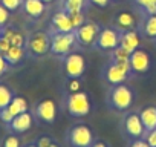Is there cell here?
Listing matches in <instances>:
<instances>
[{"mask_svg": "<svg viewBox=\"0 0 156 147\" xmlns=\"http://www.w3.org/2000/svg\"><path fill=\"white\" fill-rule=\"evenodd\" d=\"M69 141L73 147H90L94 144L92 130L87 126H75L69 133Z\"/></svg>", "mask_w": 156, "mask_h": 147, "instance_id": "cell-7", "label": "cell"}, {"mask_svg": "<svg viewBox=\"0 0 156 147\" xmlns=\"http://www.w3.org/2000/svg\"><path fill=\"white\" fill-rule=\"evenodd\" d=\"M12 98H14L12 91L8 86H5V84H0V110L8 107Z\"/></svg>", "mask_w": 156, "mask_h": 147, "instance_id": "cell-23", "label": "cell"}, {"mask_svg": "<svg viewBox=\"0 0 156 147\" xmlns=\"http://www.w3.org/2000/svg\"><path fill=\"white\" fill-rule=\"evenodd\" d=\"M0 2H2V0H0Z\"/></svg>", "mask_w": 156, "mask_h": 147, "instance_id": "cell-45", "label": "cell"}, {"mask_svg": "<svg viewBox=\"0 0 156 147\" xmlns=\"http://www.w3.org/2000/svg\"><path fill=\"white\" fill-rule=\"evenodd\" d=\"M130 147H150L148 144H147V141L145 139H136V141H133L132 144H130Z\"/></svg>", "mask_w": 156, "mask_h": 147, "instance_id": "cell-36", "label": "cell"}, {"mask_svg": "<svg viewBox=\"0 0 156 147\" xmlns=\"http://www.w3.org/2000/svg\"><path fill=\"white\" fill-rule=\"evenodd\" d=\"M100 26L94 22H87L84 25H81L80 28H76L73 32H75V37H76V41L80 43L81 46H92L97 43V38L100 35Z\"/></svg>", "mask_w": 156, "mask_h": 147, "instance_id": "cell-6", "label": "cell"}, {"mask_svg": "<svg viewBox=\"0 0 156 147\" xmlns=\"http://www.w3.org/2000/svg\"><path fill=\"white\" fill-rule=\"evenodd\" d=\"M67 91L69 94H73V92H80L81 91V83L78 78H69L67 81Z\"/></svg>", "mask_w": 156, "mask_h": 147, "instance_id": "cell-28", "label": "cell"}, {"mask_svg": "<svg viewBox=\"0 0 156 147\" xmlns=\"http://www.w3.org/2000/svg\"><path fill=\"white\" fill-rule=\"evenodd\" d=\"M8 67H9V63L6 61L3 54H0V75H3V74L8 70Z\"/></svg>", "mask_w": 156, "mask_h": 147, "instance_id": "cell-33", "label": "cell"}, {"mask_svg": "<svg viewBox=\"0 0 156 147\" xmlns=\"http://www.w3.org/2000/svg\"><path fill=\"white\" fill-rule=\"evenodd\" d=\"M75 41V32H55L51 37V52L55 55H67Z\"/></svg>", "mask_w": 156, "mask_h": 147, "instance_id": "cell-3", "label": "cell"}, {"mask_svg": "<svg viewBox=\"0 0 156 147\" xmlns=\"http://www.w3.org/2000/svg\"><path fill=\"white\" fill-rule=\"evenodd\" d=\"M2 32H3V29H2V26H0V37H2Z\"/></svg>", "mask_w": 156, "mask_h": 147, "instance_id": "cell-43", "label": "cell"}, {"mask_svg": "<svg viewBox=\"0 0 156 147\" xmlns=\"http://www.w3.org/2000/svg\"><path fill=\"white\" fill-rule=\"evenodd\" d=\"M95 45L103 51H113L119 46V32L112 28L101 29Z\"/></svg>", "mask_w": 156, "mask_h": 147, "instance_id": "cell-9", "label": "cell"}, {"mask_svg": "<svg viewBox=\"0 0 156 147\" xmlns=\"http://www.w3.org/2000/svg\"><path fill=\"white\" fill-rule=\"evenodd\" d=\"M90 109H92V103H90L89 95L86 92L80 91V92L69 94V98H67V112H69V115L81 118V117L89 115Z\"/></svg>", "mask_w": 156, "mask_h": 147, "instance_id": "cell-1", "label": "cell"}, {"mask_svg": "<svg viewBox=\"0 0 156 147\" xmlns=\"http://www.w3.org/2000/svg\"><path fill=\"white\" fill-rule=\"evenodd\" d=\"M135 2L141 6V8H145L147 5H151V3H156V0H135Z\"/></svg>", "mask_w": 156, "mask_h": 147, "instance_id": "cell-39", "label": "cell"}, {"mask_svg": "<svg viewBox=\"0 0 156 147\" xmlns=\"http://www.w3.org/2000/svg\"><path fill=\"white\" fill-rule=\"evenodd\" d=\"M69 16H70V20H72L73 29L80 28L81 25H84V23H86V19H84L83 11H80V13H73V14H69Z\"/></svg>", "mask_w": 156, "mask_h": 147, "instance_id": "cell-26", "label": "cell"}, {"mask_svg": "<svg viewBox=\"0 0 156 147\" xmlns=\"http://www.w3.org/2000/svg\"><path fill=\"white\" fill-rule=\"evenodd\" d=\"M90 147H107V145H106V144H104L103 141H97V142H94V144H92Z\"/></svg>", "mask_w": 156, "mask_h": 147, "instance_id": "cell-40", "label": "cell"}, {"mask_svg": "<svg viewBox=\"0 0 156 147\" xmlns=\"http://www.w3.org/2000/svg\"><path fill=\"white\" fill-rule=\"evenodd\" d=\"M132 72L130 61H113L107 69H106V80L110 84H122L129 74Z\"/></svg>", "mask_w": 156, "mask_h": 147, "instance_id": "cell-5", "label": "cell"}, {"mask_svg": "<svg viewBox=\"0 0 156 147\" xmlns=\"http://www.w3.org/2000/svg\"><path fill=\"white\" fill-rule=\"evenodd\" d=\"M90 2H92L94 5L100 6V8H104V6H107V5L110 3V0H90Z\"/></svg>", "mask_w": 156, "mask_h": 147, "instance_id": "cell-38", "label": "cell"}, {"mask_svg": "<svg viewBox=\"0 0 156 147\" xmlns=\"http://www.w3.org/2000/svg\"><path fill=\"white\" fill-rule=\"evenodd\" d=\"M23 9L31 19H38L44 14L43 0H23Z\"/></svg>", "mask_w": 156, "mask_h": 147, "instance_id": "cell-16", "label": "cell"}, {"mask_svg": "<svg viewBox=\"0 0 156 147\" xmlns=\"http://www.w3.org/2000/svg\"><path fill=\"white\" fill-rule=\"evenodd\" d=\"M3 55H5V58H6V61L9 64H17V63H20L23 60L25 51H23L22 46H9V49Z\"/></svg>", "mask_w": 156, "mask_h": 147, "instance_id": "cell-20", "label": "cell"}, {"mask_svg": "<svg viewBox=\"0 0 156 147\" xmlns=\"http://www.w3.org/2000/svg\"><path fill=\"white\" fill-rule=\"evenodd\" d=\"M9 46H11V43L5 37H0V54H5L9 49Z\"/></svg>", "mask_w": 156, "mask_h": 147, "instance_id": "cell-34", "label": "cell"}, {"mask_svg": "<svg viewBox=\"0 0 156 147\" xmlns=\"http://www.w3.org/2000/svg\"><path fill=\"white\" fill-rule=\"evenodd\" d=\"M145 141H147V144H148L150 147H156V127L147 132Z\"/></svg>", "mask_w": 156, "mask_h": 147, "instance_id": "cell-30", "label": "cell"}, {"mask_svg": "<svg viewBox=\"0 0 156 147\" xmlns=\"http://www.w3.org/2000/svg\"><path fill=\"white\" fill-rule=\"evenodd\" d=\"M86 3H87V0H64V2H63L64 11H67L69 14L83 11V8L86 6Z\"/></svg>", "mask_w": 156, "mask_h": 147, "instance_id": "cell-22", "label": "cell"}, {"mask_svg": "<svg viewBox=\"0 0 156 147\" xmlns=\"http://www.w3.org/2000/svg\"><path fill=\"white\" fill-rule=\"evenodd\" d=\"M12 115H11V112L5 107V109H2V110H0V120H2L3 123H6V124H9L11 121H12Z\"/></svg>", "mask_w": 156, "mask_h": 147, "instance_id": "cell-32", "label": "cell"}, {"mask_svg": "<svg viewBox=\"0 0 156 147\" xmlns=\"http://www.w3.org/2000/svg\"><path fill=\"white\" fill-rule=\"evenodd\" d=\"M52 28L55 32H73V25L67 11H58L52 17Z\"/></svg>", "mask_w": 156, "mask_h": 147, "instance_id": "cell-13", "label": "cell"}, {"mask_svg": "<svg viewBox=\"0 0 156 147\" xmlns=\"http://www.w3.org/2000/svg\"><path fill=\"white\" fill-rule=\"evenodd\" d=\"M144 34L148 38H156V16H148L144 25Z\"/></svg>", "mask_w": 156, "mask_h": 147, "instance_id": "cell-24", "label": "cell"}, {"mask_svg": "<svg viewBox=\"0 0 156 147\" xmlns=\"http://www.w3.org/2000/svg\"><path fill=\"white\" fill-rule=\"evenodd\" d=\"M6 109L11 112L12 117H17V115H20V113H23V112L28 110V103H26V100L22 98V97H14Z\"/></svg>", "mask_w": 156, "mask_h": 147, "instance_id": "cell-21", "label": "cell"}, {"mask_svg": "<svg viewBox=\"0 0 156 147\" xmlns=\"http://www.w3.org/2000/svg\"><path fill=\"white\" fill-rule=\"evenodd\" d=\"M2 37H5L11 46H25V35L19 31H16L14 28H5L3 32H2Z\"/></svg>", "mask_w": 156, "mask_h": 147, "instance_id": "cell-19", "label": "cell"}, {"mask_svg": "<svg viewBox=\"0 0 156 147\" xmlns=\"http://www.w3.org/2000/svg\"><path fill=\"white\" fill-rule=\"evenodd\" d=\"M86 70V60L78 52H69L64 58V72L69 78H80Z\"/></svg>", "mask_w": 156, "mask_h": 147, "instance_id": "cell-4", "label": "cell"}, {"mask_svg": "<svg viewBox=\"0 0 156 147\" xmlns=\"http://www.w3.org/2000/svg\"><path fill=\"white\" fill-rule=\"evenodd\" d=\"M115 23H116V28L122 32L126 31H132L135 29V25H136V20H135V16L129 11H124V13H119L115 19Z\"/></svg>", "mask_w": 156, "mask_h": 147, "instance_id": "cell-17", "label": "cell"}, {"mask_svg": "<svg viewBox=\"0 0 156 147\" xmlns=\"http://www.w3.org/2000/svg\"><path fill=\"white\" fill-rule=\"evenodd\" d=\"M9 20V9H6L2 3H0V26L6 25Z\"/></svg>", "mask_w": 156, "mask_h": 147, "instance_id": "cell-29", "label": "cell"}, {"mask_svg": "<svg viewBox=\"0 0 156 147\" xmlns=\"http://www.w3.org/2000/svg\"><path fill=\"white\" fill-rule=\"evenodd\" d=\"M109 103L116 110H127L133 103L132 89L122 84H116L109 94Z\"/></svg>", "mask_w": 156, "mask_h": 147, "instance_id": "cell-2", "label": "cell"}, {"mask_svg": "<svg viewBox=\"0 0 156 147\" xmlns=\"http://www.w3.org/2000/svg\"><path fill=\"white\" fill-rule=\"evenodd\" d=\"M31 126H32V115L28 110L23 112V113H20V115H17V117H14L12 121L9 123L11 130L12 132H17V133L26 132L28 129H31Z\"/></svg>", "mask_w": 156, "mask_h": 147, "instance_id": "cell-15", "label": "cell"}, {"mask_svg": "<svg viewBox=\"0 0 156 147\" xmlns=\"http://www.w3.org/2000/svg\"><path fill=\"white\" fill-rule=\"evenodd\" d=\"M139 117H141V121L144 124L145 132H148V130H151V129L156 127V107L148 106V107L142 109V112L139 113Z\"/></svg>", "mask_w": 156, "mask_h": 147, "instance_id": "cell-18", "label": "cell"}, {"mask_svg": "<svg viewBox=\"0 0 156 147\" xmlns=\"http://www.w3.org/2000/svg\"><path fill=\"white\" fill-rule=\"evenodd\" d=\"M26 147H37V145H34V144H31V145H26Z\"/></svg>", "mask_w": 156, "mask_h": 147, "instance_id": "cell-44", "label": "cell"}, {"mask_svg": "<svg viewBox=\"0 0 156 147\" xmlns=\"http://www.w3.org/2000/svg\"><path fill=\"white\" fill-rule=\"evenodd\" d=\"M139 45H141V38H139V35L135 29L119 34V46L124 48L126 51H129L130 54L133 51H136L139 48Z\"/></svg>", "mask_w": 156, "mask_h": 147, "instance_id": "cell-14", "label": "cell"}, {"mask_svg": "<svg viewBox=\"0 0 156 147\" xmlns=\"http://www.w3.org/2000/svg\"><path fill=\"white\" fill-rule=\"evenodd\" d=\"M35 113L37 117L44 121V123H49L52 124L55 121V117H57V107H55V103L52 100H43L37 104L35 107Z\"/></svg>", "mask_w": 156, "mask_h": 147, "instance_id": "cell-12", "label": "cell"}, {"mask_svg": "<svg viewBox=\"0 0 156 147\" xmlns=\"http://www.w3.org/2000/svg\"><path fill=\"white\" fill-rule=\"evenodd\" d=\"M124 130L132 138H141L145 132L144 124L141 121V117L138 113H129L124 120Z\"/></svg>", "mask_w": 156, "mask_h": 147, "instance_id": "cell-11", "label": "cell"}, {"mask_svg": "<svg viewBox=\"0 0 156 147\" xmlns=\"http://www.w3.org/2000/svg\"><path fill=\"white\" fill-rule=\"evenodd\" d=\"M3 147H20V139L17 136H8L5 141H3Z\"/></svg>", "mask_w": 156, "mask_h": 147, "instance_id": "cell-31", "label": "cell"}, {"mask_svg": "<svg viewBox=\"0 0 156 147\" xmlns=\"http://www.w3.org/2000/svg\"><path fill=\"white\" fill-rule=\"evenodd\" d=\"M130 67L136 74H144L150 69V57L144 49H136L130 54Z\"/></svg>", "mask_w": 156, "mask_h": 147, "instance_id": "cell-10", "label": "cell"}, {"mask_svg": "<svg viewBox=\"0 0 156 147\" xmlns=\"http://www.w3.org/2000/svg\"><path fill=\"white\" fill-rule=\"evenodd\" d=\"M43 2H44V3H52L54 0H43Z\"/></svg>", "mask_w": 156, "mask_h": 147, "instance_id": "cell-41", "label": "cell"}, {"mask_svg": "<svg viewBox=\"0 0 156 147\" xmlns=\"http://www.w3.org/2000/svg\"><path fill=\"white\" fill-rule=\"evenodd\" d=\"M144 11L148 14V16H156V3H151V5H147L144 8Z\"/></svg>", "mask_w": 156, "mask_h": 147, "instance_id": "cell-37", "label": "cell"}, {"mask_svg": "<svg viewBox=\"0 0 156 147\" xmlns=\"http://www.w3.org/2000/svg\"><path fill=\"white\" fill-rule=\"evenodd\" d=\"M49 147H58V145H57V144H54V142H52V144H51V145H49Z\"/></svg>", "mask_w": 156, "mask_h": 147, "instance_id": "cell-42", "label": "cell"}, {"mask_svg": "<svg viewBox=\"0 0 156 147\" xmlns=\"http://www.w3.org/2000/svg\"><path fill=\"white\" fill-rule=\"evenodd\" d=\"M28 49L34 55H44L51 51V37L46 32H34L28 40Z\"/></svg>", "mask_w": 156, "mask_h": 147, "instance_id": "cell-8", "label": "cell"}, {"mask_svg": "<svg viewBox=\"0 0 156 147\" xmlns=\"http://www.w3.org/2000/svg\"><path fill=\"white\" fill-rule=\"evenodd\" d=\"M52 144V141H51V138H48V136H41L38 141H37V147H49Z\"/></svg>", "mask_w": 156, "mask_h": 147, "instance_id": "cell-35", "label": "cell"}, {"mask_svg": "<svg viewBox=\"0 0 156 147\" xmlns=\"http://www.w3.org/2000/svg\"><path fill=\"white\" fill-rule=\"evenodd\" d=\"M112 57H113V61H130V52L126 51L121 46H118L116 49H113Z\"/></svg>", "mask_w": 156, "mask_h": 147, "instance_id": "cell-25", "label": "cell"}, {"mask_svg": "<svg viewBox=\"0 0 156 147\" xmlns=\"http://www.w3.org/2000/svg\"><path fill=\"white\" fill-rule=\"evenodd\" d=\"M0 3H2L6 9H9V11H16V9H19L23 5V0H2Z\"/></svg>", "mask_w": 156, "mask_h": 147, "instance_id": "cell-27", "label": "cell"}]
</instances>
